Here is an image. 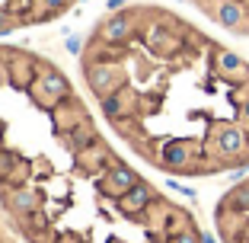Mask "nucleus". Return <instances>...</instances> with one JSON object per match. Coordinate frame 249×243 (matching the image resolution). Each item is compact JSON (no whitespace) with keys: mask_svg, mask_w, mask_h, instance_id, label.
<instances>
[{"mask_svg":"<svg viewBox=\"0 0 249 243\" xmlns=\"http://www.w3.org/2000/svg\"><path fill=\"white\" fill-rule=\"evenodd\" d=\"M0 141H3V138H0Z\"/></svg>","mask_w":249,"mask_h":243,"instance_id":"obj_17","label":"nucleus"},{"mask_svg":"<svg viewBox=\"0 0 249 243\" xmlns=\"http://www.w3.org/2000/svg\"><path fill=\"white\" fill-rule=\"evenodd\" d=\"M109 186L115 189V195H124L131 186H138V176H134V169H128V167H112Z\"/></svg>","mask_w":249,"mask_h":243,"instance_id":"obj_5","label":"nucleus"},{"mask_svg":"<svg viewBox=\"0 0 249 243\" xmlns=\"http://www.w3.org/2000/svg\"><path fill=\"white\" fill-rule=\"evenodd\" d=\"M67 52H71V55H80V38H77V36L67 38Z\"/></svg>","mask_w":249,"mask_h":243,"instance_id":"obj_13","label":"nucleus"},{"mask_svg":"<svg viewBox=\"0 0 249 243\" xmlns=\"http://www.w3.org/2000/svg\"><path fill=\"white\" fill-rule=\"evenodd\" d=\"M128 36H131V19H128L124 13L112 16V19L103 26V42H112V45H115V42H124Z\"/></svg>","mask_w":249,"mask_h":243,"instance_id":"obj_4","label":"nucleus"},{"mask_svg":"<svg viewBox=\"0 0 249 243\" xmlns=\"http://www.w3.org/2000/svg\"><path fill=\"white\" fill-rule=\"evenodd\" d=\"M201 243H217V240H214L211 234H201Z\"/></svg>","mask_w":249,"mask_h":243,"instance_id":"obj_15","label":"nucleus"},{"mask_svg":"<svg viewBox=\"0 0 249 243\" xmlns=\"http://www.w3.org/2000/svg\"><path fill=\"white\" fill-rule=\"evenodd\" d=\"M243 115H246V118H249V103H246V106H243Z\"/></svg>","mask_w":249,"mask_h":243,"instance_id":"obj_16","label":"nucleus"},{"mask_svg":"<svg viewBox=\"0 0 249 243\" xmlns=\"http://www.w3.org/2000/svg\"><path fill=\"white\" fill-rule=\"evenodd\" d=\"M217 19H220V26H227V29H240L243 19H246L243 0H220L217 3Z\"/></svg>","mask_w":249,"mask_h":243,"instance_id":"obj_2","label":"nucleus"},{"mask_svg":"<svg viewBox=\"0 0 249 243\" xmlns=\"http://www.w3.org/2000/svg\"><path fill=\"white\" fill-rule=\"evenodd\" d=\"M147 202H150V189H147L144 183H138V186H131V189H128L122 199H118V205H122L124 214H134V211H141Z\"/></svg>","mask_w":249,"mask_h":243,"instance_id":"obj_3","label":"nucleus"},{"mask_svg":"<svg viewBox=\"0 0 249 243\" xmlns=\"http://www.w3.org/2000/svg\"><path fill=\"white\" fill-rule=\"evenodd\" d=\"M185 160H189V150H185V144H179V141H169L166 148H163V163H166V167H182Z\"/></svg>","mask_w":249,"mask_h":243,"instance_id":"obj_6","label":"nucleus"},{"mask_svg":"<svg viewBox=\"0 0 249 243\" xmlns=\"http://www.w3.org/2000/svg\"><path fill=\"white\" fill-rule=\"evenodd\" d=\"M103 112H106V115H112V118H115L118 112H122V96H118V93L106 96V99H103Z\"/></svg>","mask_w":249,"mask_h":243,"instance_id":"obj_11","label":"nucleus"},{"mask_svg":"<svg viewBox=\"0 0 249 243\" xmlns=\"http://www.w3.org/2000/svg\"><path fill=\"white\" fill-rule=\"evenodd\" d=\"M32 205H36V195H32L29 189L13 192V208H16V211H32Z\"/></svg>","mask_w":249,"mask_h":243,"instance_id":"obj_9","label":"nucleus"},{"mask_svg":"<svg viewBox=\"0 0 249 243\" xmlns=\"http://www.w3.org/2000/svg\"><path fill=\"white\" fill-rule=\"evenodd\" d=\"M109 80H112V67L109 64H96L93 71H89V83H93V90H109Z\"/></svg>","mask_w":249,"mask_h":243,"instance_id":"obj_7","label":"nucleus"},{"mask_svg":"<svg viewBox=\"0 0 249 243\" xmlns=\"http://www.w3.org/2000/svg\"><path fill=\"white\" fill-rule=\"evenodd\" d=\"M173 243H198V237L185 230V234H179V237H176V240H173Z\"/></svg>","mask_w":249,"mask_h":243,"instance_id":"obj_14","label":"nucleus"},{"mask_svg":"<svg viewBox=\"0 0 249 243\" xmlns=\"http://www.w3.org/2000/svg\"><path fill=\"white\" fill-rule=\"evenodd\" d=\"M217 64H220V71H224V74H240V71H243V61L236 58L233 52H220L217 55Z\"/></svg>","mask_w":249,"mask_h":243,"instance_id":"obj_8","label":"nucleus"},{"mask_svg":"<svg viewBox=\"0 0 249 243\" xmlns=\"http://www.w3.org/2000/svg\"><path fill=\"white\" fill-rule=\"evenodd\" d=\"M45 90H48V93H58V96H64L67 93V83H64V77H61V74H54V71H52V74H45Z\"/></svg>","mask_w":249,"mask_h":243,"instance_id":"obj_10","label":"nucleus"},{"mask_svg":"<svg viewBox=\"0 0 249 243\" xmlns=\"http://www.w3.org/2000/svg\"><path fill=\"white\" fill-rule=\"evenodd\" d=\"M233 205L240 208V211H249V186H240V189L233 192Z\"/></svg>","mask_w":249,"mask_h":243,"instance_id":"obj_12","label":"nucleus"},{"mask_svg":"<svg viewBox=\"0 0 249 243\" xmlns=\"http://www.w3.org/2000/svg\"><path fill=\"white\" fill-rule=\"evenodd\" d=\"M243 148H246V131L243 128H224L217 134L220 157H236V154H243Z\"/></svg>","mask_w":249,"mask_h":243,"instance_id":"obj_1","label":"nucleus"}]
</instances>
